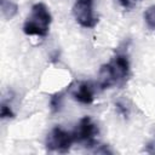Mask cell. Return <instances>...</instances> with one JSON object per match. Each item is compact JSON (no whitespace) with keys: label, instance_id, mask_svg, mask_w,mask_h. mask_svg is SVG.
<instances>
[{"label":"cell","instance_id":"obj_1","mask_svg":"<svg viewBox=\"0 0 155 155\" xmlns=\"http://www.w3.org/2000/svg\"><path fill=\"white\" fill-rule=\"evenodd\" d=\"M130 76V61L125 52H117L98 74V86L102 90L124 86Z\"/></svg>","mask_w":155,"mask_h":155},{"label":"cell","instance_id":"obj_2","mask_svg":"<svg viewBox=\"0 0 155 155\" xmlns=\"http://www.w3.org/2000/svg\"><path fill=\"white\" fill-rule=\"evenodd\" d=\"M51 22L52 16L47 6L42 2H38L33 5L30 15L27 17L23 24V31L27 35H36L44 38L48 34Z\"/></svg>","mask_w":155,"mask_h":155},{"label":"cell","instance_id":"obj_3","mask_svg":"<svg viewBox=\"0 0 155 155\" xmlns=\"http://www.w3.org/2000/svg\"><path fill=\"white\" fill-rule=\"evenodd\" d=\"M75 142L74 133L69 132L62 127H54L50 131L46 137V148L48 151L56 153H68Z\"/></svg>","mask_w":155,"mask_h":155},{"label":"cell","instance_id":"obj_4","mask_svg":"<svg viewBox=\"0 0 155 155\" xmlns=\"http://www.w3.org/2000/svg\"><path fill=\"white\" fill-rule=\"evenodd\" d=\"M73 133H74L75 142L85 144V147H87V148L97 147L96 137L98 136V127L92 121L91 117H88V116L82 117L79 121L76 128L73 131Z\"/></svg>","mask_w":155,"mask_h":155},{"label":"cell","instance_id":"obj_5","mask_svg":"<svg viewBox=\"0 0 155 155\" xmlns=\"http://www.w3.org/2000/svg\"><path fill=\"white\" fill-rule=\"evenodd\" d=\"M93 0H76L73 7V15L76 22L84 28H93L98 23V18L94 16Z\"/></svg>","mask_w":155,"mask_h":155},{"label":"cell","instance_id":"obj_6","mask_svg":"<svg viewBox=\"0 0 155 155\" xmlns=\"http://www.w3.org/2000/svg\"><path fill=\"white\" fill-rule=\"evenodd\" d=\"M73 97L75 101L82 104H91L94 99V91L90 82L84 81L78 85V87L73 92Z\"/></svg>","mask_w":155,"mask_h":155},{"label":"cell","instance_id":"obj_7","mask_svg":"<svg viewBox=\"0 0 155 155\" xmlns=\"http://www.w3.org/2000/svg\"><path fill=\"white\" fill-rule=\"evenodd\" d=\"M1 15L5 19H12L18 11V6L12 0H0Z\"/></svg>","mask_w":155,"mask_h":155},{"label":"cell","instance_id":"obj_8","mask_svg":"<svg viewBox=\"0 0 155 155\" xmlns=\"http://www.w3.org/2000/svg\"><path fill=\"white\" fill-rule=\"evenodd\" d=\"M144 21L150 30H155V5H151L145 10Z\"/></svg>","mask_w":155,"mask_h":155},{"label":"cell","instance_id":"obj_9","mask_svg":"<svg viewBox=\"0 0 155 155\" xmlns=\"http://www.w3.org/2000/svg\"><path fill=\"white\" fill-rule=\"evenodd\" d=\"M62 99H63V92H59V93H56L51 97V109L52 111H58L61 109V105H62Z\"/></svg>","mask_w":155,"mask_h":155},{"label":"cell","instance_id":"obj_10","mask_svg":"<svg viewBox=\"0 0 155 155\" xmlns=\"http://www.w3.org/2000/svg\"><path fill=\"white\" fill-rule=\"evenodd\" d=\"M0 115H1V119H11L15 116L13 111L11 110V107H8L5 102L1 103V108H0Z\"/></svg>","mask_w":155,"mask_h":155},{"label":"cell","instance_id":"obj_11","mask_svg":"<svg viewBox=\"0 0 155 155\" xmlns=\"http://www.w3.org/2000/svg\"><path fill=\"white\" fill-rule=\"evenodd\" d=\"M116 110H117V113L119 114H121L124 117H126V116H128V113H130V110H128V108L124 104V103H121V102H117L116 103Z\"/></svg>","mask_w":155,"mask_h":155},{"label":"cell","instance_id":"obj_12","mask_svg":"<svg viewBox=\"0 0 155 155\" xmlns=\"http://www.w3.org/2000/svg\"><path fill=\"white\" fill-rule=\"evenodd\" d=\"M140 0H119L120 5L125 8H132L137 2H139Z\"/></svg>","mask_w":155,"mask_h":155}]
</instances>
